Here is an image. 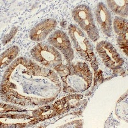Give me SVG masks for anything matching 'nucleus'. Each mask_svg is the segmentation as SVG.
<instances>
[{
    "instance_id": "nucleus-5",
    "label": "nucleus",
    "mask_w": 128,
    "mask_h": 128,
    "mask_svg": "<svg viewBox=\"0 0 128 128\" xmlns=\"http://www.w3.org/2000/svg\"><path fill=\"white\" fill-rule=\"evenodd\" d=\"M102 42L106 48V50H104L99 44L97 47V50L105 65L114 70L119 68L124 64V60L120 58L118 52H116V50L112 44L106 42Z\"/></svg>"
},
{
    "instance_id": "nucleus-7",
    "label": "nucleus",
    "mask_w": 128,
    "mask_h": 128,
    "mask_svg": "<svg viewBox=\"0 0 128 128\" xmlns=\"http://www.w3.org/2000/svg\"><path fill=\"white\" fill-rule=\"evenodd\" d=\"M57 22L54 19H49L40 22L31 30L30 38L35 42L44 40L55 29Z\"/></svg>"
},
{
    "instance_id": "nucleus-6",
    "label": "nucleus",
    "mask_w": 128,
    "mask_h": 128,
    "mask_svg": "<svg viewBox=\"0 0 128 128\" xmlns=\"http://www.w3.org/2000/svg\"><path fill=\"white\" fill-rule=\"evenodd\" d=\"M96 17L98 23L103 34L110 36L112 34V20L110 10L102 2L96 7Z\"/></svg>"
},
{
    "instance_id": "nucleus-4",
    "label": "nucleus",
    "mask_w": 128,
    "mask_h": 128,
    "mask_svg": "<svg viewBox=\"0 0 128 128\" xmlns=\"http://www.w3.org/2000/svg\"><path fill=\"white\" fill-rule=\"evenodd\" d=\"M48 42L53 48L60 50L64 54L66 60L71 62L74 59V51L68 36L65 32L57 30L51 34L48 38Z\"/></svg>"
},
{
    "instance_id": "nucleus-10",
    "label": "nucleus",
    "mask_w": 128,
    "mask_h": 128,
    "mask_svg": "<svg viewBox=\"0 0 128 128\" xmlns=\"http://www.w3.org/2000/svg\"><path fill=\"white\" fill-rule=\"evenodd\" d=\"M14 48L15 47L10 48V50H7L6 52H4L3 54V55H2L3 58H2V61H1L2 68L8 64L14 58L16 57L19 50H18V48L14 49Z\"/></svg>"
},
{
    "instance_id": "nucleus-9",
    "label": "nucleus",
    "mask_w": 128,
    "mask_h": 128,
    "mask_svg": "<svg viewBox=\"0 0 128 128\" xmlns=\"http://www.w3.org/2000/svg\"><path fill=\"white\" fill-rule=\"evenodd\" d=\"M108 6L112 12L124 18H128V1L127 0H115L107 1Z\"/></svg>"
},
{
    "instance_id": "nucleus-3",
    "label": "nucleus",
    "mask_w": 128,
    "mask_h": 128,
    "mask_svg": "<svg viewBox=\"0 0 128 128\" xmlns=\"http://www.w3.org/2000/svg\"><path fill=\"white\" fill-rule=\"evenodd\" d=\"M32 54L37 62L59 71L62 66L61 54L54 48L46 44H38L32 50Z\"/></svg>"
},
{
    "instance_id": "nucleus-2",
    "label": "nucleus",
    "mask_w": 128,
    "mask_h": 128,
    "mask_svg": "<svg viewBox=\"0 0 128 128\" xmlns=\"http://www.w3.org/2000/svg\"><path fill=\"white\" fill-rule=\"evenodd\" d=\"M74 20L80 25V27L86 32L89 38L92 41L99 38V30L94 22V18L90 7L81 4L74 8L72 11Z\"/></svg>"
},
{
    "instance_id": "nucleus-8",
    "label": "nucleus",
    "mask_w": 128,
    "mask_h": 128,
    "mask_svg": "<svg viewBox=\"0 0 128 128\" xmlns=\"http://www.w3.org/2000/svg\"><path fill=\"white\" fill-rule=\"evenodd\" d=\"M114 28L118 37V44L122 50L128 51V20L126 19L116 18L114 20Z\"/></svg>"
},
{
    "instance_id": "nucleus-1",
    "label": "nucleus",
    "mask_w": 128,
    "mask_h": 128,
    "mask_svg": "<svg viewBox=\"0 0 128 128\" xmlns=\"http://www.w3.org/2000/svg\"><path fill=\"white\" fill-rule=\"evenodd\" d=\"M68 32L78 52L86 61L91 63V66L94 69H97L98 63L96 57L88 38L78 27L74 24L69 26Z\"/></svg>"
}]
</instances>
